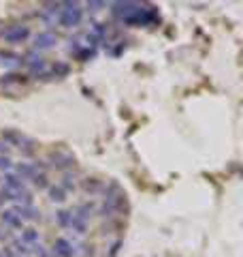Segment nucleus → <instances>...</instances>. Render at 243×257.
Instances as JSON below:
<instances>
[{
  "label": "nucleus",
  "mask_w": 243,
  "mask_h": 257,
  "mask_svg": "<svg viewBox=\"0 0 243 257\" xmlns=\"http://www.w3.org/2000/svg\"><path fill=\"white\" fill-rule=\"evenodd\" d=\"M84 189H86V191H90V193H94V191H98V189H100V184H98V182L86 180V182H84Z\"/></svg>",
  "instance_id": "6ab92c4d"
},
{
  "label": "nucleus",
  "mask_w": 243,
  "mask_h": 257,
  "mask_svg": "<svg viewBox=\"0 0 243 257\" xmlns=\"http://www.w3.org/2000/svg\"><path fill=\"white\" fill-rule=\"evenodd\" d=\"M32 182H34L36 189H47V178H45V174H36L34 178H32Z\"/></svg>",
  "instance_id": "f3484780"
},
{
  "label": "nucleus",
  "mask_w": 243,
  "mask_h": 257,
  "mask_svg": "<svg viewBox=\"0 0 243 257\" xmlns=\"http://www.w3.org/2000/svg\"><path fill=\"white\" fill-rule=\"evenodd\" d=\"M56 43H58V37L50 30L38 32V35L34 37V50H52Z\"/></svg>",
  "instance_id": "20e7f679"
},
{
  "label": "nucleus",
  "mask_w": 243,
  "mask_h": 257,
  "mask_svg": "<svg viewBox=\"0 0 243 257\" xmlns=\"http://www.w3.org/2000/svg\"><path fill=\"white\" fill-rule=\"evenodd\" d=\"M0 219H2L4 225H9V227H13V229H22V227H24V221L11 210V208H9V210H2V212H0Z\"/></svg>",
  "instance_id": "0eeeda50"
},
{
  "label": "nucleus",
  "mask_w": 243,
  "mask_h": 257,
  "mask_svg": "<svg viewBox=\"0 0 243 257\" xmlns=\"http://www.w3.org/2000/svg\"><path fill=\"white\" fill-rule=\"evenodd\" d=\"M28 37H30V28L28 26H11L9 30L2 32V39H4L6 43H11V45L24 43Z\"/></svg>",
  "instance_id": "7ed1b4c3"
},
{
  "label": "nucleus",
  "mask_w": 243,
  "mask_h": 257,
  "mask_svg": "<svg viewBox=\"0 0 243 257\" xmlns=\"http://www.w3.org/2000/svg\"><path fill=\"white\" fill-rule=\"evenodd\" d=\"M11 210H13L15 214H18L22 221H36V219H38V210H36V208L32 206V204H30V206L15 204V206L11 208Z\"/></svg>",
  "instance_id": "39448f33"
},
{
  "label": "nucleus",
  "mask_w": 243,
  "mask_h": 257,
  "mask_svg": "<svg viewBox=\"0 0 243 257\" xmlns=\"http://www.w3.org/2000/svg\"><path fill=\"white\" fill-rule=\"evenodd\" d=\"M56 219H58V225H60V227H70L72 212H68V210H60L58 214H56Z\"/></svg>",
  "instance_id": "2eb2a0df"
},
{
  "label": "nucleus",
  "mask_w": 243,
  "mask_h": 257,
  "mask_svg": "<svg viewBox=\"0 0 243 257\" xmlns=\"http://www.w3.org/2000/svg\"><path fill=\"white\" fill-rule=\"evenodd\" d=\"M62 189H64V191H72V189H75V182H72V178H70V176H64Z\"/></svg>",
  "instance_id": "a211bd4d"
},
{
  "label": "nucleus",
  "mask_w": 243,
  "mask_h": 257,
  "mask_svg": "<svg viewBox=\"0 0 243 257\" xmlns=\"http://www.w3.org/2000/svg\"><path fill=\"white\" fill-rule=\"evenodd\" d=\"M47 191H50V199L56 204H62L64 199H66V191L62 187H47Z\"/></svg>",
  "instance_id": "f8f14e48"
},
{
  "label": "nucleus",
  "mask_w": 243,
  "mask_h": 257,
  "mask_svg": "<svg viewBox=\"0 0 243 257\" xmlns=\"http://www.w3.org/2000/svg\"><path fill=\"white\" fill-rule=\"evenodd\" d=\"M102 7H107V3H88V9L90 11H100Z\"/></svg>",
  "instance_id": "412c9836"
},
{
  "label": "nucleus",
  "mask_w": 243,
  "mask_h": 257,
  "mask_svg": "<svg viewBox=\"0 0 243 257\" xmlns=\"http://www.w3.org/2000/svg\"><path fill=\"white\" fill-rule=\"evenodd\" d=\"M54 253L60 255V257H72L75 255V246H72L66 238H58L54 242Z\"/></svg>",
  "instance_id": "423d86ee"
},
{
  "label": "nucleus",
  "mask_w": 243,
  "mask_h": 257,
  "mask_svg": "<svg viewBox=\"0 0 243 257\" xmlns=\"http://www.w3.org/2000/svg\"><path fill=\"white\" fill-rule=\"evenodd\" d=\"M0 255H2V257H20L18 253H15V251H13V248H11V246H4V248H2V251H0Z\"/></svg>",
  "instance_id": "aec40b11"
},
{
  "label": "nucleus",
  "mask_w": 243,
  "mask_h": 257,
  "mask_svg": "<svg viewBox=\"0 0 243 257\" xmlns=\"http://www.w3.org/2000/svg\"><path fill=\"white\" fill-rule=\"evenodd\" d=\"M11 248H13V251H15V253H18L20 257H30V255H32V251H30V248H32V246H28V244H24V242H22V240H15V242H13V246H11Z\"/></svg>",
  "instance_id": "4468645a"
},
{
  "label": "nucleus",
  "mask_w": 243,
  "mask_h": 257,
  "mask_svg": "<svg viewBox=\"0 0 243 257\" xmlns=\"http://www.w3.org/2000/svg\"><path fill=\"white\" fill-rule=\"evenodd\" d=\"M2 140L6 146H22L24 142H26V138L20 133V131H13V128H6V131H2Z\"/></svg>",
  "instance_id": "6e6552de"
},
{
  "label": "nucleus",
  "mask_w": 243,
  "mask_h": 257,
  "mask_svg": "<svg viewBox=\"0 0 243 257\" xmlns=\"http://www.w3.org/2000/svg\"><path fill=\"white\" fill-rule=\"evenodd\" d=\"M0 184H2V180H0Z\"/></svg>",
  "instance_id": "5701e85b"
},
{
  "label": "nucleus",
  "mask_w": 243,
  "mask_h": 257,
  "mask_svg": "<svg viewBox=\"0 0 243 257\" xmlns=\"http://www.w3.org/2000/svg\"><path fill=\"white\" fill-rule=\"evenodd\" d=\"M6 152H9V146H6V144H0V157H6Z\"/></svg>",
  "instance_id": "4be33fe9"
},
{
  "label": "nucleus",
  "mask_w": 243,
  "mask_h": 257,
  "mask_svg": "<svg viewBox=\"0 0 243 257\" xmlns=\"http://www.w3.org/2000/svg\"><path fill=\"white\" fill-rule=\"evenodd\" d=\"M109 7H111V13L116 15L118 20L126 22L128 18H132V15H134V11L139 9L141 5H139V3H128V0H126V3H111Z\"/></svg>",
  "instance_id": "f03ea898"
},
{
  "label": "nucleus",
  "mask_w": 243,
  "mask_h": 257,
  "mask_svg": "<svg viewBox=\"0 0 243 257\" xmlns=\"http://www.w3.org/2000/svg\"><path fill=\"white\" fill-rule=\"evenodd\" d=\"M36 174L38 172H36V165L34 163H20L18 165V176H20L22 180H28V178L32 180Z\"/></svg>",
  "instance_id": "1a4fd4ad"
},
{
  "label": "nucleus",
  "mask_w": 243,
  "mask_h": 257,
  "mask_svg": "<svg viewBox=\"0 0 243 257\" xmlns=\"http://www.w3.org/2000/svg\"><path fill=\"white\" fill-rule=\"evenodd\" d=\"M22 242H24V244H28V246L38 244V231H36L34 227L22 229Z\"/></svg>",
  "instance_id": "9d476101"
},
{
  "label": "nucleus",
  "mask_w": 243,
  "mask_h": 257,
  "mask_svg": "<svg viewBox=\"0 0 243 257\" xmlns=\"http://www.w3.org/2000/svg\"><path fill=\"white\" fill-rule=\"evenodd\" d=\"M64 9L58 13V24L62 28H75L84 20V9L79 3H64Z\"/></svg>",
  "instance_id": "f257e3e1"
},
{
  "label": "nucleus",
  "mask_w": 243,
  "mask_h": 257,
  "mask_svg": "<svg viewBox=\"0 0 243 257\" xmlns=\"http://www.w3.org/2000/svg\"><path fill=\"white\" fill-rule=\"evenodd\" d=\"M30 71H32V75H36V73H45L47 71V64L43 58H36V56H30Z\"/></svg>",
  "instance_id": "9b49d317"
},
{
  "label": "nucleus",
  "mask_w": 243,
  "mask_h": 257,
  "mask_svg": "<svg viewBox=\"0 0 243 257\" xmlns=\"http://www.w3.org/2000/svg\"><path fill=\"white\" fill-rule=\"evenodd\" d=\"M11 167H13L11 157H0V172H6V174H9Z\"/></svg>",
  "instance_id": "dca6fc26"
},
{
  "label": "nucleus",
  "mask_w": 243,
  "mask_h": 257,
  "mask_svg": "<svg viewBox=\"0 0 243 257\" xmlns=\"http://www.w3.org/2000/svg\"><path fill=\"white\" fill-rule=\"evenodd\" d=\"M52 161H54L52 165H54V167H58V170H64V167L72 165V157H70V155H54Z\"/></svg>",
  "instance_id": "ddd939ff"
}]
</instances>
